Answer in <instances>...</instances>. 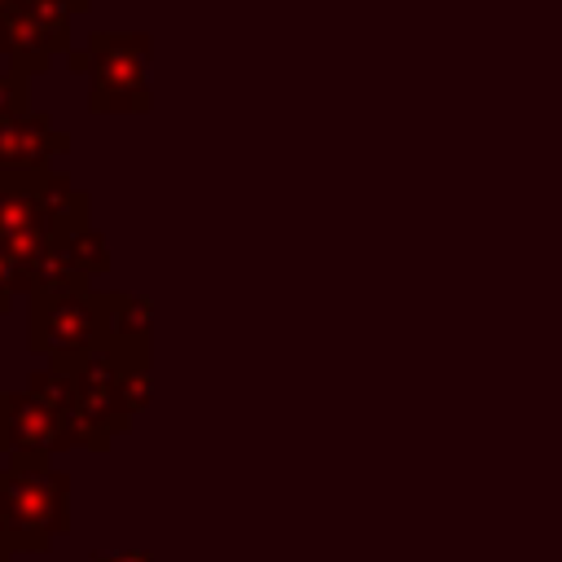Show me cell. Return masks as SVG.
I'll return each mask as SVG.
<instances>
[{
  "label": "cell",
  "instance_id": "16",
  "mask_svg": "<svg viewBox=\"0 0 562 562\" xmlns=\"http://www.w3.org/2000/svg\"><path fill=\"white\" fill-rule=\"evenodd\" d=\"M4 461H9V452H4V448H0V474H4Z\"/></svg>",
  "mask_w": 562,
  "mask_h": 562
},
{
  "label": "cell",
  "instance_id": "4",
  "mask_svg": "<svg viewBox=\"0 0 562 562\" xmlns=\"http://www.w3.org/2000/svg\"><path fill=\"white\" fill-rule=\"evenodd\" d=\"M88 9L92 0H13L0 13V53L9 70L44 75L53 57L70 48V22Z\"/></svg>",
  "mask_w": 562,
  "mask_h": 562
},
{
  "label": "cell",
  "instance_id": "5",
  "mask_svg": "<svg viewBox=\"0 0 562 562\" xmlns=\"http://www.w3.org/2000/svg\"><path fill=\"white\" fill-rule=\"evenodd\" d=\"M0 448L4 452L61 457L75 443H70L66 422L53 408H44L31 391H0Z\"/></svg>",
  "mask_w": 562,
  "mask_h": 562
},
{
  "label": "cell",
  "instance_id": "17",
  "mask_svg": "<svg viewBox=\"0 0 562 562\" xmlns=\"http://www.w3.org/2000/svg\"><path fill=\"white\" fill-rule=\"evenodd\" d=\"M9 4H13V0H0V13H4V9H9Z\"/></svg>",
  "mask_w": 562,
  "mask_h": 562
},
{
  "label": "cell",
  "instance_id": "7",
  "mask_svg": "<svg viewBox=\"0 0 562 562\" xmlns=\"http://www.w3.org/2000/svg\"><path fill=\"white\" fill-rule=\"evenodd\" d=\"M48 241H53V233L35 202L31 176H0V246L26 263Z\"/></svg>",
  "mask_w": 562,
  "mask_h": 562
},
{
  "label": "cell",
  "instance_id": "10",
  "mask_svg": "<svg viewBox=\"0 0 562 562\" xmlns=\"http://www.w3.org/2000/svg\"><path fill=\"white\" fill-rule=\"evenodd\" d=\"M92 290V281L70 263L61 241H48L40 255L26 259V294H75Z\"/></svg>",
  "mask_w": 562,
  "mask_h": 562
},
{
  "label": "cell",
  "instance_id": "1",
  "mask_svg": "<svg viewBox=\"0 0 562 562\" xmlns=\"http://www.w3.org/2000/svg\"><path fill=\"white\" fill-rule=\"evenodd\" d=\"M70 531V474L40 452H9L0 474V562L48 553Z\"/></svg>",
  "mask_w": 562,
  "mask_h": 562
},
{
  "label": "cell",
  "instance_id": "12",
  "mask_svg": "<svg viewBox=\"0 0 562 562\" xmlns=\"http://www.w3.org/2000/svg\"><path fill=\"white\" fill-rule=\"evenodd\" d=\"M66 255H70V263L88 277V281H97V277H105L110 272V246H105V237L88 224V228H79V233H70L66 241Z\"/></svg>",
  "mask_w": 562,
  "mask_h": 562
},
{
  "label": "cell",
  "instance_id": "9",
  "mask_svg": "<svg viewBox=\"0 0 562 562\" xmlns=\"http://www.w3.org/2000/svg\"><path fill=\"white\" fill-rule=\"evenodd\" d=\"M101 321H105V347H154V303L136 290H97Z\"/></svg>",
  "mask_w": 562,
  "mask_h": 562
},
{
  "label": "cell",
  "instance_id": "15",
  "mask_svg": "<svg viewBox=\"0 0 562 562\" xmlns=\"http://www.w3.org/2000/svg\"><path fill=\"white\" fill-rule=\"evenodd\" d=\"M92 562H154V553H145V549H127V553H97Z\"/></svg>",
  "mask_w": 562,
  "mask_h": 562
},
{
  "label": "cell",
  "instance_id": "14",
  "mask_svg": "<svg viewBox=\"0 0 562 562\" xmlns=\"http://www.w3.org/2000/svg\"><path fill=\"white\" fill-rule=\"evenodd\" d=\"M18 294H26V263L0 246V316L13 307Z\"/></svg>",
  "mask_w": 562,
  "mask_h": 562
},
{
  "label": "cell",
  "instance_id": "11",
  "mask_svg": "<svg viewBox=\"0 0 562 562\" xmlns=\"http://www.w3.org/2000/svg\"><path fill=\"white\" fill-rule=\"evenodd\" d=\"M26 391L44 404V408H53L66 426H70V417H75V378L66 373V369H53V364H40L31 378H26Z\"/></svg>",
  "mask_w": 562,
  "mask_h": 562
},
{
  "label": "cell",
  "instance_id": "3",
  "mask_svg": "<svg viewBox=\"0 0 562 562\" xmlns=\"http://www.w3.org/2000/svg\"><path fill=\"white\" fill-rule=\"evenodd\" d=\"M26 342L40 351L53 369H79L88 356L105 347V321L97 290L75 294H26Z\"/></svg>",
  "mask_w": 562,
  "mask_h": 562
},
{
  "label": "cell",
  "instance_id": "13",
  "mask_svg": "<svg viewBox=\"0 0 562 562\" xmlns=\"http://www.w3.org/2000/svg\"><path fill=\"white\" fill-rule=\"evenodd\" d=\"M31 110V75L22 70H0V119L26 114Z\"/></svg>",
  "mask_w": 562,
  "mask_h": 562
},
{
  "label": "cell",
  "instance_id": "8",
  "mask_svg": "<svg viewBox=\"0 0 562 562\" xmlns=\"http://www.w3.org/2000/svg\"><path fill=\"white\" fill-rule=\"evenodd\" d=\"M31 189H35V202H40L44 220H48L53 241H66L70 233L92 224V198L83 189H75L70 176H61V171H31Z\"/></svg>",
  "mask_w": 562,
  "mask_h": 562
},
{
  "label": "cell",
  "instance_id": "2",
  "mask_svg": "<svg viewBox=\"0 0 562 562\" xmlns=\"http://www.w3.org/2000/svg\"><path fill=\"white\" fill-rule=\"evenodd\" d=\"M83 53H88V110L92 114H145L154 105L145 31H92Z\"/></svg>",
  "mask_w": 562,
  "mask_h": 562
},
{
  "label": "cell",
  "instance_id": "6",
  "mask_svg": "<svg viewBox=\"0 0 562 562\" xmlns=\"http://www.w3.org/2000/svg\"><path fill=\"white\" fill-rule=\"evenodd\" d=\"M61 154H70V136L57 132L44 110L0 119V176L53 171V162Z\"/></svg>",
  "mask_w": 562,
  "mask_h": 562
}]
</instances>
